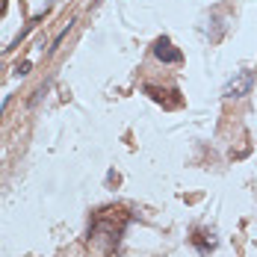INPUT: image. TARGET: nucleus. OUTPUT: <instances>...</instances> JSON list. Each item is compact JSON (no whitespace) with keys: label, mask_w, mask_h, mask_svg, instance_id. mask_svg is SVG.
I'll return each instance as SVG.
<instances>
[{"label":"nucleus","mask_w":257,"mask_h":257,"mask_svg":"<svg viewBox=\"0 0 257 257\" xmlns=\"http://www.w3.org/2000/svg\"><path fill=\"white\" fill-rule=\"evenodd\" d=\"M127 222H130V216H127L124 207H115V204L101 207V210L92 216V222H89V245H92L101 257H109L118 248Z\"/></svg>","instance_id":"nucleus-1"},{"label":"nucleus","mask_w":257,"mask_h":257,"mask_svg":"<svg viewBox=\"0 0 257 257\" xmlns=\"http://www.w3.org/2000/svg\"><path fill=\"white\" fill-rule=\"evenodd\" d=\"M254 80H257L254 71H239L233 80L225 83V92H222V95H225V98H245V95L254 89Z\"/></svg>","instance_id":"nucleus-2"},{"label":"nucleus","mask_w":257,"mask_h":257,"mask_svg":"<svg viewBox=\"0 0 257 257\" xmlns=\"http://www.w3.org/2000/svg\"><path fill=\"white\" fill-rule=\"evenodd\" d=\"M145 95H148L151 101L163 103V106H169V109H175V106H180V103H183V98H180L178 89H160V86H145Z\"/></svg>","instance_id":"nucleus-3"},{"label":"nucleus","mask_w":257,"mask_h":257,"mask_svg":"<svg viewBox=\"0 0 257 257\" xmlns=\"http://www.w3.org/2000/svg\"><path fill=\"white\" fill-rule=\"evenodd\" d=\"M154 56L160 59V62H169V65H178V62H183V53L163 36V39H157L154 42Z\"/></svg>","instance_id":"nucleus-4"},{"label":"nucleus","mask_w":257,"mask_h":257,"mask_svg":"<svg viewBox=\"0 0 257 257\" xmlns=\"http://www.w3.org/2000/svg\"><path fill=\"white\" fill-rule=\"evenodd\" d=\"M192 242H195V248H198L201 254H207V251H213V248H216V236H213L210 231H195Z\"/></svg>","instance_id":"nucleus-5"},{"label":"nucleus","mask_w":257,"mask_h":257,"mask_svg":"<svg viewBox=\"0 0 257 257\" xmlns=\"http://www.w3.org/2000/svg\"><path fill=\"white\" fill-rule=\"evenodd\" d=\"M3 12H6V0H0V15H3Z\"/></svg>","instance_id":"nucleus-6"}]
</instances>
